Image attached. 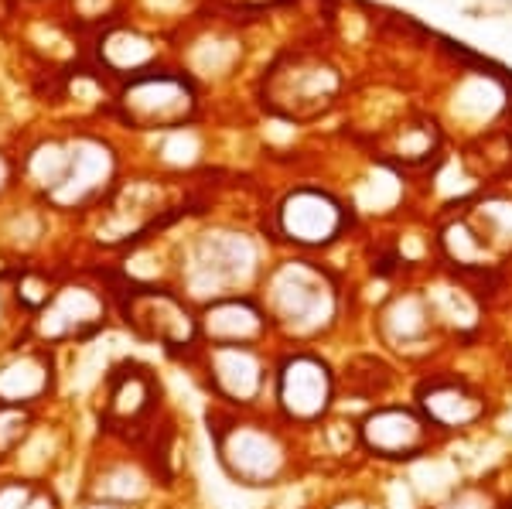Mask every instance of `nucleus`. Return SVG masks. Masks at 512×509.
Segmentation results:
<instances>
[{"instance_id":"cd10ccee","label":"nucleus","mask_w":512,"mask_h":509,"mask_svg":"<svg viewBox=\"0 0 512 509\" xmlns=\"http://www.w3.org/2000/svg\"><path fill=\"white\" fill-rule=\"evenodd\" d=\"M69 509H130V506H117V503H103V499H89V496H79L76 503Z\"/></svg>"},{"instance_id":"a878e982","label":"nucleus","mask_w":512,"mask_h":509,"mask_svg":"<svg viewBox=\"0 0 512 509\" xmlns=\"http://www.w3.org/2000/svg\"><path fill=\"white\" fill-rule=\"evenodd\" d=\"M318 509H386V503L369 496V492H338L335 499H328V503Z\"/></svg>"},{"instance_id":"b1692460","label":"nucleus","mask_w":512,"mask_h":509,"mask_svg":"<svg viewBox=\"0 0 512 509\" xmlns=\"http://www.w3.org/2000/svg\"><path fill=\"white\" fill-rule=\"evenodd\" d=\"M431 509H502V503L482 482H465V486L448 489V496L441 503H434Z\"/></svg>"},{"instance_id":"412c9836","label":"nucleus","mask_w":512,"mask_h":509,"mask_svg":"<svg viewBox=\"0 0 512 509\" xmlns=\"http://www.w3.org/2000/svg\"><path fill=\"white\" fill-rule=\"evenodd\" d=\"M393 387V366L379 356H355L352 363L338 373V390H349L359 400H376Z\"/></svg>"},{"instance_id":"f03ea898","label":"nucleus","mask_w":512,"mask_h":509,"mask_svg":"<svg viewBox=\"0 0 512 509\" xmlns=\"http://www.w3.org/2000/svg\"><path fill=\"white\" fill-rule=\"evenodd\" d=\"M256 298L263 301L277 342L284 346H315L342 322V284L311 257L270 264L256 284Z\"/></svg>"},{"instance_id":"6ab92c4d","label":"nucleus","mask_w":512,"mask_h":509,"mask_svg":"<svg viewBox=\"0 0 512 509\" xmlns=\"http://www.w3.org/2000/svg\"><path fill=\"white\" fill-rule=\"evenodd\" d=\"M69 164H72V137L69 141H65V137H45V141H38L35 147H28V151L21 154L18 175L31 192L48 199V195L62 185Z\"/></svg>"},{"instance_id":"4be33fe9","label":"nucleus","mask_w":512,"mask_h":509,"mask_svg":"<svg viewBox=\"0 0 512 509\" xmlns=\"http://www.w3.org/2000/svg\"><path fill=\"white\" fill-rule=\"evenodd\" d=\"M45 410H28V407H11L0 404V472H7L24 448V441L31 438V431L38 428Z\"/></svg>"},{"instance_id":"dca6fc26","label":"nucleus","mask_w":512,"mask_h":509,"mask_svg":"<svg viewBox=\"0 0 512 509\" xmlns=\"http://www.w3.org/2000/svg\"><path fill=\"white\" fill-rule=\"evenodd\" d=\"M198 339L202 346H260L277 342L270 315L256 291L222 294L198 308Z\"/></svg>"},{"instance_id":"39448f33","label":"nucleus","mask_w":512,"mask_h":509,"mask_svg":"<svg viewBox=\"0 0 512 509\" xmlns=\"http://www.w3.org/2000/svg\"><path fill=\"white\" fill-rule=\"evenodd\" d=\"M338 373L315 346H287L274 352L270 414L294 431H315L338 404Z\"/></svg>"},{"instance_id":"423d86ee","label":"nucleus","mask_w":512,"mask_h":509,"mask_svg":"<svg viewBox=\"0 0 512 509\" xmlns=\"http://www.w3.org/2000/svg\"><path fill=\"white\" fill-rule=\"evenodd\" d=\"M164 387L161 376L140 359H120L99 380V434L144 445L161 431Z\"/></svg>"},{"instance_id":"f3484780","label":"nucleus","mask_w":512,"mask_h":509,"mask_svg":"<svg viewBox=\"0 0 512 509\" xmlns=\"http://www.w3.org/2000/svg\"><path fill=\"white\" fill-rule=\"evenodd\" d=\"M376 335L390 352L420 359L441 342L444 332L424 291H400L376 311Z\"/></svg>"},{"instance_id":"f8f14e48","label":"nucleus","mask_w":512,"mask_h":509,"mask_svg":"<svg viewBox=\"0 0 512 509\" xmlns=\"http://www.w3.org/2000/svg\"><path fill=\"white\" fill-rule=\"evenodd\" d=\"M62 390V352L21 335L0 349V404L45 410Z\"/></svg>"},{"instance_id":"20e7f679","label":"nucleus","mask_w":512,"mask_h":509,"mask_svg":"<svg viewBox=\"0 0 512 509\" xmlns=\"http://www.w3.org/2000/svg\"><path fill=\"white\" fill-rule=\"evenodd\" d=\"M263 270L260 243L236 229H209L195 236L192 246L181 257V284L178 291L192 301L195 308L209 305L222 294L256 291Z\"/></svg>"},{"instance_id":"1a4fd4ad","label":"nucleus","mask_w":512,"mask_h":509,"mask_svg":"<svg viewBox=\"0 0 512 509\" xmlns=\"http://www.w3.org/2000/svg\"><path fill=\"white\" fill-rule=\"evenodd\" d=\"M158 486H161V475L144 448L103 434V448H96L89 455L86 472H82L79 496L144 509L154 499Z\"/></svg>"},{"instance_id":"0eeeda50","label":"nucleus","mask_w":512,"mask_h":509,"mask_svg":"<svg viewBox=\"0 0 512 509\" xmlns=\"http://www.w3.org/2000/svg\"><path fill=\"white\" fill-rule=\"evenodd\" d=\"M113 315H117V308H113L110 281H103V277L99 281L96 277H62L52 301L31 318L24 335L62 352L106 332Z\"/></svg>"},{"instance_id":"393cba45","label":"nucleus","mask_w":512,"mask_h":509,"mask_svg":"<svg viewBox=\"0 0 512 509\" xmlns=\"http://www.w3.org/2000/svg\"><path fill=\"white\" fill-rule=\"evenodd\" d=\"M21 335H24V318L18 315V308L11 301V287H7V281H0V349L18 342Z\"/></svg>"},{"instance_id":"7ed1b4c3","label":"nucleus","mask_w":512,"mask_h":509,"mask_svg":"<svg viewBox=\"0 0 512 509\" xmlns=\"http://www.w3.org/2000/svg\"><path fill=\"white\" fill-rule=\"evenodd\" d=\"M110 287L117 318L137 342L158 346L175 363H188L202 349V339H198V308L178 287L158 281H134V277L110 281Z\"/></svg>"},{"instance_id":"5701e85b","label":"nucleus","mask_w":512,"mask_h":509,"mask_svg":"<svg viewBox=\"0 0 512 509\" xmlns=\"http://www.w3.org/2000/svg\"><path fill=\"white\" fill-rule=\"evenodd\" d=\"M41 236H45V216L38 209L11 212V219L0 226V246L11 253H21V257H28L35 250Z\"/></svg>"},{"instance_id":"4468645a","label":"nucleus","mask_w":512,"mask_h":509,"mask_svg":"<svg viewBox=\"0 0 512 509\" xmlns=\"http://www.w3.org/2000/svg\"><path fill=\"white\" fill-rule=\"evenodd\" d=\"M195 110V89L185 79L158 72V76H134L120 93V117L134 130H181V123Z\"/></svg>"},{"instance_id":"bb28decb","label":"nucleus","mask_w":512,"mask_h":509,"mask_svg":"<svg viewBox=\"0 0 512 509\" xmlns=\"http://www.w3.org/2000/svg\"><path fill=\"white\" fill-rule=\"evenodd\" d=\"M14 178H21V175H18V161H14L11 154L0 151V199H4V195L11 192Z\"/></svg>"},{"instance_id":"c85d7f7f","label":"nucleus","mask_w":512,"mask_h":509,"mask_svg":"<svg viewBox=\"0 0 512 509\" xmlns=\"http://www.w3.org/2000/svg\"><path fill=\"white\" fill-rule=\"evenodd\" d=\"M502 509H512V503H509V506H502Z\"/></svg>"},{"instance_id":"6e6552de","label":"nucleus","mask_w":512,"mask_h":509,"mask_svg":"<svg viewBox=\"0 0 512 509\" xmlns=\"http://www.w3.org/2000/svg\"><path fill=\"white\" fill-rule=\"evenodd\" d=\"M195 369L212 404L229 410L270 407L274 352L260 346H202L185 363Z\"/></svg>"},{"instance_id":"f257e3e1","label":"nucleus","mask_w":512,"mask_h":509,"mask_svg":"<svg viewBox=\"0 0 512 509\" xmlns=\"http://www.w3.org/2000/svg\"><path fill=\"white\" fill-rule=\"evenodd\" d=\"M216 465L239 489H277L297 472L294 428L263 410H229L212 404L205 410Z\"/></svg>"},{"instance_id":"9b49d317","label":"nucleus","mask_w":512,"mask_h":509,"mask_svg":"<svg viewBox=\"0 0 512 509\" xmlns=\"http://www.w3.org/2000/svg\"><path fill=\"white\" fill-rule=\"evenodd\" d=\"M349 212L325 188L301 185L287 192L274 209V236L280 243L294 246L301 253L328 250L342 240Z\"/></svg>"},{"instance_id":"ddd939ff","label":"nucleus","mask_w":512,"mask_h":509,"mask_svg":"<svg viewBox=\"0 0 512 509\" xmlns=\"http://www.w3.org/2000/svg\"><path fill=\"white\" fill-rule=\"evenodd\" d=\"M113 188H117V151L103 137L82 134L72 137V164L45 205L59 212H86L106 202Z\"/></svg>"},{"instance_id":"2eb2a0df","label":"nucleus","mask_w":512,"mask_h":509,"mask_svg":"<svg viewBox=\"0 0 512 509\" xmlns=\"http://www.w3.org/2000/svg\"><path fill=\"white\" fill-rule=\"evenodd\" d=\"M414 407L437 434L475 431L489 417L485 390L458 373H427L414 387Z\"/></svg>"},{"instance_id":"a211bd4d","label":"nucleus","mask_w":512,"mask_h":509,"mask_svg":"<svg viewBox=\"0 0 512 509\" xmlns=\"http://www.w3.org/2000/svg\"><path fill=\"white\" fill-rule=\"evenodd\" d=\"M69 451H72V431L59 421H45V414H41L38 428L31 431V438L24 441V448L18 451V458H14V465L7 472L55 482L59 469L72 458Z\"/></svg>"},{"instance_id":"aec40b11","label":"nucleus","mask_w":512,"mask_h":509,"mask_svg":"<svg viewBox=\"0 0 512 509\" xmlns=\"http://www.w3.org/2000/svg\"><path fill=\"white\" fill-rule=\"evenodd\" d=\"M465 219L495 260L512 253V199H485Z\"/></svg>"},{"instance_id":"9d476101","label":"nucleus","mask_w":512,"mask_h":509,"mask_svg":"<svg viewBox=\"0 0 512 509\" xmlns=\"http://www.w3.org/2000/svg\"><path fill=\"white\" fill-rule=\"evenodd\" d=\"M437 438L414 404H373L355 421V448L386 465L424 462Z\"/></svg>"}]
</instances>
